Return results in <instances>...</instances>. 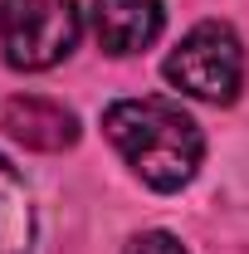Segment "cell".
<instances>
[{
	"instance_id": "obj_5",
	"label": "cell",
	"mask_w": 249,
	"mask_h": 254,
	"mask_svg": "<svg viewBox=\"0 0 249 254\" xmlns=\"http://www.w3.org/2000/svg\"><path fill=\"white\" fill-rule=\"evenodd\" d=\"M5 127H10V137H20L34 152H63L78 137V118L59 103H49V98H10Z\"/></svg>"
},
{
	"instance_id": "obj_7",
	"label": "cell",
	"mask_w": 249,
	"mask_h": 254,
	"mask_svg": "<svg viewBox=\"0 0 249 254\" xmlns=\"http://www.w3.org/2000/svg\"><path fill=\"white\" fill-rule=\"evenodd\" d=\"M127 254H186L171 235H161V230H152V235H137L132 245H127Z\"/></svg>"
},
{
	"instance_id": "obj_3",
	"label": "cell",
	"mask_w": 249,
	"mask_h": 254,
	"mask_svg": "<svg viewBox=\"0 0 249 254\" xmlns=\"http://www.w3.org/2000/svg\"><path fill=\"white\" fill-rule=\"evenodd\" d=\"M166 78L181 93L200 98V103H235L240 83H245V49L230 25L205 20L171 49L166 59Z\"/></svg>"
},
{
	"instance_id": "obj_1",
	"label": "cell",
	"mask_w": 249,
	"mask_h": 254,
	"mask_svg": "<svg viewBox=\"0 0 249 254\" xmlns=\"http://www.w3.org/2000/svg\"><path fill=\"white\" fill-rule=\"evenodd\" d=\"M103 132L152 190H181L200 166V127L171 98H123L103 113Z\"/></svg>"
},
{
	"instance_id": "obj_4",
	"label": "cell",
	"mask_w": 249,
	"mask_h": 254,
	"mask_svg": "<svg viewBox=\"0 0 249 254\" xmlns=\"http://www.w3.org/2000/svg\"><path fill=\"white\" fill-rule=\"evenodd\" d=\"M166 25L161 0H93V34L108 54H142Z\"/></svg>"
},
{
	"instance_id": "obj_2",
	"label": "cell",
	"mask_w": 249,
	"mask_h": 254,
	"mask_svg": "<svg viewBox=\"0 0 249 254\" xmlns=\"http://www.w3.org/2000/svg\"><path fill=\"white\" fill-rule=\"evenodd\" d=\"M83 15L73 0H0V54L10 68H54L78 44Z\"/></svg>"
},
{
	"instance_id": "obj_6",
	"label": "cell",
	"mask_w": 249,
	"mask_h": 254,
	"mask_svg": "<svg viewBox=\"0 0 249 254\" xmlns=\"http://www.w3.org/2000/svg\"><path fill=\"white\" fill-rule=\"evenodd\" d=\"M34 245V205L20 171L0 157V254H30Z\"/></svg>"
}]
</instances>
